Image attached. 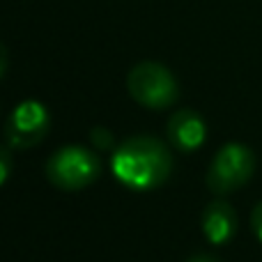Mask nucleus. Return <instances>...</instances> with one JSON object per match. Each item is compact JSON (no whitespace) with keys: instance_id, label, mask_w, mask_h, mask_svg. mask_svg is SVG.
<instances>
[{"instance_id":"6","label":"nucleus","mask_w":262,"mask_h":262,"mask_svg":"<svg viewBox=\"0 0 262 262\" xmlns=\"http://www.w3.org/2000/svg\"><path fill=\"white\" fill-rule=\"evenodd\" d=\"M170 145L182 154H193L207 140V122L198 111L180 108L170 115L166 127Z\"/></svg>"},{"instance_id":"9","label":"nucleus","mask_w":262,"mask_h":262,"mask_svg":"<svg viewBox=\"0 0 262 262\" xmlns=\"http://www.w3.org/2000/svg\"><path fill=\"white\" fill-rule=\"evenodd\" d=\"M251 230H253L255 239L262 244V200L253 207V212H251Z\"/></svg>"},{"instance_id":"3","label":"nucleus","mask_w":262,"mask_h":262,"mask_svg":"<svg viewBox=\"0 0 262 262\" xmlns=\"http://www.w3.org/2000/svg\"><path fill=\"white\" fill-rule=\"evenodd\" d=\"M127 90L138 106L149 111H163L180 99V83L175 74L161 62L145 60L131 67L127 74Z\"/></svg>"},{"instance_id":"5","label":"nucleus","mask_w":262,"mask_h":262,"mask_svg":"<svg viewBox=\"0 0 262 262\" xmlns=\"http://www.w3.org/2000/svg\"><path fill=\"white\" fill-rule=\"evenodd\" d=\"M51 129V111L39 99H23L5 122V143L12 149L37 147Z\"/></svg>"},{"instance_id":"4","label":"nucleus","mask_w":262,"mask_h":262,"mask_svg":"<svg viewBox=\"0 0 262 262\" xmlns=\"http://www.w3.org/2000/svg\"><path fill=\"white\" fill-rule=\"evenodd\" d=\"M258 159L255 152L244 143H226L207 168V189L214 195H230L239 191L255 175Z\"/></svg>"},{"instance_id":"8","label":"nucleus","mask_w":262,"mask_h":262,"mask_svg":"<svg viewBox=\"0 0 262 262\" xmlns=\"http://www.w3.org/2000/svg\"><path fill=\"white\" fill-rule=\"evenodd\" d=\"M14 170V157H12V147L0 145V186L7 184L9 175Z\"/></svg>"},{"instance_id":"11","label":"nucleus","mask_w":262,"mask_h":262,"mask_svg":"<svg viewBox=\"0 0 262 262\" xmlns=\"http://www.w3.org/2000/svg\"><path fill=\"white\" fill-rule=\"evenodd\" d=\"M186 262H219V258H214V255H209V253H198V255H193V258H189Z\"/></svg>"},{"instance_id":"2","label":"nucleus","mask_w":262,"mask_h":262,"mask_svg":"<svg viewBox=\"0 0 262 262\" xmlns=\"http://www.w3.org/2000/svg\"><path fill=\"white\" fill-rule=\"evenodd\" d=\"M44 172L51 186L58 191L76 193L99 180L104 172V161L97 152L83 145H64L49 157Z\"/></svg>"},{"instance_id":"1","label":"nucleus","mask_w":262,"mask_h":262,"mask_svg":"<svg viewBox=\"0 0 262 262\" xmlns=\"http://www.w3.org/2000/svg\"><path fill=\"white\" fill-rule=\"evenodd\" d=\"M111 172L124 189L147 193L168 182L172 172V154L157 136L136 134L115 147Z\"/></svg>"},{"instance_id":"10","label":"nucleus","mask_w":262,"mask_h":262,"mask_svg":"<svg viewBox=\"0 0 262 262\" xmlns=\"http://www.w3.org/2000/svg\"><path fill=\"white\" fill-rule=\"evenodd\" d=\"M7 67H9V53H7V49H5V44L0 41V78L5 76Z\"/></svg>"},{"instance_id":"7","label":"nucleus","mask_w":262,"mask_h":262,"mask_svg":"<svg viewBox=\"0 0 262 262\" xmlns=\"http://www.w3.org/2000/svg\"><path fill=\"white\" fill-rule=\"evenodd\" d=\"M200 228H203L205 239L212 246L230 244L237 235V228H239L235 207H232L228 200H212V203L203 209Z\"/></svg>"}]
</instances>
